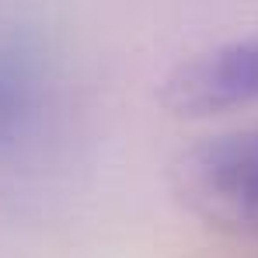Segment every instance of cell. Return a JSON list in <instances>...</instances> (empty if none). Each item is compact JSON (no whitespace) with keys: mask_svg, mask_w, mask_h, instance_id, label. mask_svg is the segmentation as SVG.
Wrapping results in <instances>:
<instances>
[{"mask_svg":"<svg viewBox=\"0 0 258 258\" xmlns=\"http://www.w3.org/2000/svg\"><path fill=\"white\" fill-rule=\"evenodd\" d=\"M171 188L210 227L258 237V129L185 150L171 168Z\"/></svg>","mask_w":258,"mask_h":258,"instance_id":"6da1fadb","label":"cell"},{"mask_svg":"<svg viewBox=\"0 0 258 258\" xmlns=\"http://www.w3.org/2000/svg\"><path fill=\"white\" fill-rule=\"evenodd\" d=\"M161 98L174 115H213L258 105V35L181 63L164 81Z\"/></svg>","mask_w":258,"mask_h":258,"instance_id":"7a4b0ae2","label":"cell"},{"mask_svg":"<svg viewBox=\"0 0 258 258\" xmlns=\"http://www.w3.org/2000/svg\"><path fill=\"white\" fill-rule=\"evenodd\" d=\"M49 87L52 77L39 42L0 32V157L18 154L42 129Z\"/></svg>","mask_w":258,"mask_h":258,"instance_id":"3957f363","label":"cell"}]
</instances>
